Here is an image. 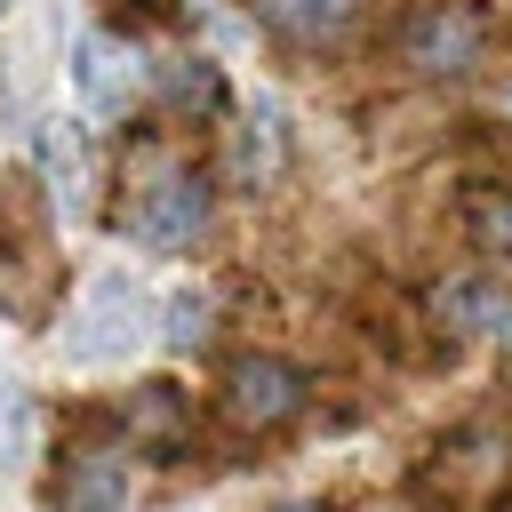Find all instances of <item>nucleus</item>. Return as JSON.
Wrapping results in <instances>:
<instances>
[{
  "mask_svg": "<svg viewBox=\"0 0 512 512\" xmlns=\"http://www.w3.org/2000/svg\"><path fill=\"white\" fill-rule=\"evenodd\" d=\"M408 512H504L512 504V400H488L432 432L400 480Z\"/></svg>",
  "mask_w": 512,
  "mask_h": 512,
  "instance_id": "f257e3e1",
  "label": "nucleus"
},
{
  "mask_svg": "<svg viewBox=\"0 0 512 512\" xmlns=\"http://www.w3.org/2000/svg\"><path fill=\"white\" fill-rule=\"evenodd\" d=\"M120 192H128V200L112 208V232L136 240V248H152V256H184V248L216 224V176H208L200 160L152 144V136L136 144Z\"/></svg>",
  "mask_w": 512,
  "mask_h": 512,
  "instance_id": "f03ea898",
  "label": "nucleus"
},
{
  "mask_svg": "<svg viewBox=\"0 0 512 512\" xmlns=\"http://www.w3.org/2000/svg\"><path fill=\"white\" fill-rule=\"evenodd\" d=\"M64 304V240H56V200L40 176L0 168V320L48 328Z\"/></svg>",
  "mask_w": 512,
  "mask_h": 512,
  "instance_id": "7ed1b4c3",
  "label": "nucleus"
},
{
  "mask_svg": "<svg viewBox=\"0 0 512 512\" xmlns=\"http://www.w3.org/2000/svg\"><path fill=\"white\" fill-rule=\"evenodd\" d=\"M496 48V24L480 0H408L392 16V64L424 88H464Z\"/></svg>",
  "mask_w": 512,
  "mask_h": 512,
  "instance_id": "20e7f679",
  "label": "nucleus"
},
{
  "mask_svg": "<svg viewBox=\"0 0 512 512\" xmlns=\"http://www.w3.org/2000/svg\"><path fill=\"white\" fill-rule=\"evenodd\" d=\"M216 408L240 440H280L312 408V368H296L272 344H240V352L216 360Z\"/></svg>",
  "mask_w": 512,
  "mask_h": 512,
  "instance_id": "39448f33",
  "label": "nucleus"
},
{
  "mask_svg": "<svg viewBox=\"0 0 512 512\" xmlns=\"http://www.w3.org/2000/svg\"><path fill=\"white\" fill-rule=\"evenodd\" d=\"M120 408H72L64 416V456L48 472V512H128L136 472L120 456Z\"/></svg>",
  "mask_w": 512,
  "mask_h": 512,
  "instance_id": "423d86ee",
  "label": "nucleus"
},
{
  "mask_svg": "<svg viewBox=\"0 0 512 512\" xmlns=\"http://www.w3.org/2000/svg\"><path fill=\"white\" fill-rule=\"evenodd\" d=\"M144 336H152V296H144V280H136V272H96V280L80 288V304L64 312L56 352H64L72 368H112V360H128Z\"/></svg>",
  "mask_w": 512,
  "mask_h": 512,
  "instance_id": "0eeeda50",
  "label": "nucleus"
},
{
  "mask_svg": "<svg viewBox=\"0 0 512 512\" xmlns=\"http://www.w3.org/2000/svg\"><path fill=\"white\" fill-rule=\"evenodd\" d=\"M120 440H128L136 456H152V464L200 456V408H192V392H184L176 376H136V384L120 392Z\"/></svg>",
  "mask_w": 512,
  "mask_h": 512,
  "instance_id": "6e6552de",
  "label": "nucleus"
},
{
  "mask_svg": "<svg viewBox=\"0 0 512 512\" xmlns=\"http://www.w3.org/2000/svg\"><path fill=\"white\" fill-rule=\"evenodd\" d=\"M144 80H152V64H144V48L128 40V32H80L72 40V88H80V112L88 120H128L136 112V96H144Z\"/></svg>",
  "mask_w": 512,
  "mask_h": 512,
  "instance_id": "1a4fd4ad",
  "label": "nucleus"
},
{
  "mask_svg": "<svg viewBox=\"0 0 512 512\" xmlns=\"http://www.w3.org/2000/svg\"><path fill=\"white\" fill-rule=\"evenodd\" d=\"M424 312L448 344H488V336H512V280L488 272V264H464V272H440L424 288Z\"/></svg>",
  "mask_w": 512,
  "mask_h": 512,
  "instance_id": "9d476101",
  "label": "nucleus"
},
{
  "mask_svg": "<svg viewBox=\"0 0 512 512\" xmlns=\"http://www.w3.org/2000/svg\"><path fill=\"white\" fill-rule=\"evenodd\" d=\"M32 176H40V192L56 200V216L80 224V216H88V192H96L88 128H80V120H40V128H32Z\"/></svg>",
  "mask_w": 512,
  "mask_h": 512,
  "instance_id": "9b49d317",
  "label": "nucleus"
},
{
  "mask_svg": "<svg viewBox=\"0 0 512 512\" xmlns=\"http://www.w3.org/2000/svg\"><path fill=\"white\" fill-rule=\"evenodd\" d=\"M288 176V120L272 96H256L248 112H232V144H224V184L232 192H272Z\"/></svg>",
  "mask_w": 512,
  "mask_h": 512,
  "instance_id": "f8f14e48",
  "label": "nucleus"
},
{
  "mask_svg": "<svg viewBox=\"0 0 512 512\" xmlns=\"http://www.w3.org/2000/svg\"><path fill=\"white\" fill-rule=\"evenodd\" d=\"M248 16H256L280 48H336V40L368 16V0H248Z\"/></svg>",
  "mask_w": 512,
  "mask_h": 512,
  "instance_id": "ddd939ff",
  "label": "nucleus"
},
{
  "mask_svg": "<svg viewBox=\"0 0 512 512\" xmlns=\"http://www.w3.org/2000/svg\"><path fill=\"white\" fill-rule=\"evenodd\" d=\"M152 88H160V104H168L176 120H232V80H224V64L200 56V48L152 64Z\"/></svg>",
  "mask_w": 512,
  "mask_h": 512,
  "instance_id": "4468645a",
  "label": "nucleus"
},
{
  "mask_svg": "<svg viewBox=\"0 0 512 512\" xmlns=\"http://www.w3.org/2000/svg\"><path fill=\"white\" fill-rule=\"evenodd\" d=\"M464 248L488 272H512V184H464Z\"/></svg>",
  "mask_w": 512,
  "mask_h": 512,
  "instance_id": "2eb2a0df",
  "label": "nucleus"
},
{
  "mask_svg": "<svg viewBox=\"0 0 512 512\" xmlns=\"http://www.w3.org/2000/svg\"><path fill=\"white\" fill-rule=\"evenodd\" d=\"M208 320H216V304H208V288H176L168 296V320H160V344H200L208 336Z\"/></svg>",
  "mask_w": 512,
  "mask_h": 512,
  "instance_id": "dca6fc26",
  "label": "nucleus"
},
{
  "mask_svg": "<svg viewBox=\"0 0 512 512\" xmlns=\"http://www.w3.org/2000/svg\"><path fill=\"white\" fill-rule=\"evenodd\" d=\"M112 16H120V32L128 40H144V32H184L192 16H184V0H104Z\"/></svg>",
  "mask_w": 512,
  "mask_h": 512,
  "instance_id": "f3484780",
  "label": "nucleus"
},
{
  "mask_svg": "<svg viewBox=\"0 0 512 512\" xmlns=\"http://www.w3.org/2000/svg\"><path fill=\"white\" fill-rule=\"evenodd\" d=\"M272 512H336L328 496H288V504H272Z\"/></svg>",
  "mask_w": 512,
  "mask_h": 512,
  "instance_id": "a211bd4d",
  "label": "nucleus"
},
{
  "mask_svg": "<svg viewBox=\"0 0 512 512\" xmlns=\"http://www.w3.org/2000/svg\"><path fill=\"white\" fill-rule=\"evenodd\" d=\"M0 392H8V376H0Z\"/></svg>",
  "mask_w": 512,
  "mask_h": 512,
  "instance_id": "6ab92c4d",
  "label": "nucleus"
},
{
  "mask_svg": "<svg viewBox=\"0 0 512 512\" xmlns=\"http://www.w3.org/2000/svg\"><path fill=\"white\" fill-rule=\"evenodd\" d=\"M0 16H8V0H0Z\"/></svg>",
  "mask_w": 512,
  "mask_h": 512,
  "instance_id": "aec40b11",
  "label": "nucleus"
}]
</instances>
